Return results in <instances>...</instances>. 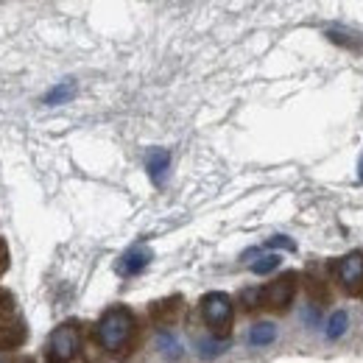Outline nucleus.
<instances>
[{
    "label": "nucleus",
    "instance_id": "nucleus-1",
    "mask_svg": "<svg viewBox=\"0 0 363 363\" xmlns=\"http://www.w3.org/2000/svg\"><path fill=\"white\" fill-rule=\"evenodd\" d=\"M95 341L104 352L115 355L118 361H126L132 358L137 347V321L135 313L123 305H115L109 308L104 316L98 318L95 324Z\"/></svg>",
    "mask_w": 363,
    "mask_h": 363
},
{
    "label": "nucleus",
    "instance_id": "nucleus-2",
    "mask_svg": "<svg viewBox=\"0 0 363 363\" xmlns=\"http://www.w3.org/2000/svg\"><path fill=\"white\" fill-rule=\"evenodd\" d=\"M201 318L204 324L210 327V333L216 338H227L232 333V318H235V305H232V296L224 291H210L201 296Z\"/></svg>",
    "mask_w": 363,
    "mask_h": 363
},
{
    "label": "nucleus",
    "instance_id": "nucleus-3",
    "mask_svg": "<svg viewBox=\"0 0 363 363\" xmlns=\"http://www.w3.org/2000/svg\"><path fill=\"white\" fill-rule=\"evenodd\" d=\"M82 350V327L79 321H65L59 324L50 338H48V350H45V363H73V358L79 355Z\"/></svg>",
    "mask_w": 363,
    "mask_h": 363
},
{
    "label": "nucleus",
    "instance_id": "nucleus-4",
    "mask_svg": "<svg viewBox=\"0 0 363 363\" xmlns=\"http://www.w3.org/2000/svg\"><path fill=\"white\" fill-rule=\"evenodd\" d=\"M296 288H299V274L296 272L279 274L277 279H272V282L260 291V308H266V311H272V313H285V311L294 305Z\"/></svg>",
    "mask_w": 363,
    "mask_h": 363
},
{
    "label": "nucleus",
    "instance_id": "nucleus-5",
    "mask_svg": "<svg viewBox=\"0 0 363 363\" xmlns=\"http://www.w3.org/2000/svg\"><path fill=\"white\" fill-rule=\"evenodd\" d=\"M335 277L341 282V288L352 296H363V255L361 252H352L347 257L338 260L335 266Z\"/></svg>",
    "mask_w": 363,
    "mask_h": 363
},
{
    "label": "nucleus",
    "instance_id": "nucleus-6",
    "mask_svg": "<svg viewBox=\"0 0 363 363\" xmlns=\"http://www.w3.org/2000/svg\"><path fill=\"white\" fill-rule=\"evenodd\" d=\"M28 338V330H26V321L17 316L6 324H0V350L3 352H11V350H20Z\"/></svg>",
    "mask_w": 363,
    "mask_h": 363
},
{
    "label": "nucleus",
    "instance_id": "nucleus-7",
    "mask_svg": "<svg viewBox=\"0 0 363 363\" xmlns=\"http://www.w3.org/2000/svg\"><path fill=\"white\" fill-rule=\"evenodd\" d=\"M179 305L182 299L179 296H171V299H162V302H154L151 305V311H148V316L154 324H160V327H171L177 316H179Z\"/></svg>",
    "mask_w": 363,
    "mask_h": 363
},
{
    "label": "nucleus",
    "instance_id": "nucleus-8",
    "mask_svg": "<svg viewBox=\"0 0 363 363\" xmlns=\"http://www.w3.org/2000/svg\"><path fill=\"white\" fill-rule=\"evenodd\" d=\"M168 162H171V154H168L165 148H151L145 165H148V177L157 182V184L162 182V174L168 171Z\"/></svg>",
    "mask_w": 363,
    "mask_h": 363
},
{
    "label": "nucleus",
    "instance_id": "nucleus-9",
    "mask_svg": "<svg viewBox=\"0 0 363 363\" xmlns=\"http://www.w3.org/2000/svg\"><path fill=\"white\" fill-rule=\"evenodd\" d=\"M148 260H151V252L148 249H143V246H137V249H132L123 260H121V274H140L145 266H148Z\"/></svg>",
    "mask_w": 363,
    "mask_h": 363
},
{
    "label": "nucleus",
    "instance_id": "nucleus-10",
    "mask_svg": "<svg viewBox=\"0 0 363 363\" xmlns=\"http://www.w3.org/2000/svg\"><path fill=\"white\" fill-rule=\"evenodd\" d=\"M274 338H277V327L272 321H260V324H255L249 330V344L252 347H269Z\"/></svg>",
    "mask_w": 363,
    "mask_h": 363
},
{
    "label": "nucleus",
    "instance_id": "nucleus-11",
    "mask_svg": "<svg viewBox=\"0 0 363 363\" xmlns=\"http://www.w3.org/2000/svg\"><path fill=\"white\" fill-rule=\"evenodd\" d=\"M76 95V84L73 82H59L56 87H50V90L45 92V101L48 106H59V104H67L70 98Z\"/></svg>",
    "mask_w": 363,
    "mask_h": 363
},
{
    "label": "nucleus",
    "instance_id": "nucleus-12",
    "mask_svg": "<svg viewBox=\"0 0 363 363\" xmlns=\"http://www.w3.org/2000/svg\"><path fill=\"white\" fill-rule=\"evenodd\" d=\"M347 324H350V316H347V311H335L330 321H327V330H324V335L330 338V341H335V338H341L344 333H347Z\"/></svg>",
    "mask_w": 363,
    "mask_h": 363
},
{
    "label": "nucleus",
    "instance_id": "nucleus-13",
    "mask_svg": "<svg viewBox=\"0 0 363 363\" xmlns=\"http://www.w3.org/2000/svg\"><path fill=\"white\" fill-rule=\"evenodd\" d=\"M157 347H160L165 355H171V358H179L182 355V344L174 338V333H168V330H162V333L157 335Z\"/></svg>",
    "mask_w": 363,
    "mask_h": 363
},
{
    "label": "nucleus",
    "instance_id": "nucleus-14",
    "mask_svg": "<svg viewBox=\"0 0 363 363\" xmlns=\"http://www.w3.org/2000/svg\"><path fill=\"white\" fill-rule=\"evenodd\" d=\"M11 318H17L14 296H11L6 288H0V324H6V321H11Z\"/></svg>",
    "mask_w": 363,
    "mask_h": 363
},
{
    "label": "nucleus",
    "instance_id": "nucleus-15",
    "mask_svg": "<svg viewBox=\"0 0 363 363\" xmlns=\"http://www.w3.org/2000/svg\"><path fill=\"white\" fill-rule=\"evenodd\" d=\"M308 294L313 296V302H318V305H324V302L330 299V294H327L324 282H321V279H313V277H308Z\"/></svg>",
    "mask_w": 363,
    "mask_h": 363
},
{
    "label": "nucleus",
    "instance_id": "nucleus-16",
    "mask_svg": "<svg viewBox=\"0 0 363 363\" xmlns=\"http://www.w3.org/2000/svg\"><path fill=\"white\" fill-rule=\"evenodd\" d=\"M279 266V255H266V257H260L255 266H252V272L255 274H269L274 272Z\"/></svg>",
    "mask_w": 363,
    "mask_h": 363
},
{
    "label": "nucleus",
    "instance_id": "nucleus-17",
    "mask_svg": "<svg viewBox=\"0 0 363 363\" xmlns=\"http://www.w3.org/2000/svg\"><path fill=\"white\" fill-rule=\"evenodd\" d=\"M266 246H269V249H288V252H294V249H296V243H294V240H288V238H282V235L272 238Z\"/></svg>",
    "mask_w": 363,
    "mask_h": 363
},
{
    "label": "nucleus",
    "instance_id": "nucleus-18",
    "mask_svg": "<svg viewBox=\"0 0 363 363\" xmlns=\"http://www.w3.org/2000/svg\"><path fill=\"white\" fill-rule=\"evenodd\" d=\"M9 263H11V252H9V243L0 238V274L9 272Z\"/></svg>",
    "mask_w": 363,
    "mask_h": 363
},
{
    "label": "nucleus",
    "instance_id": "nucleus-19",
    "mask_svg": "<svg viewBox=\"0 0 363 363\" xmlns=\"http://www.w3.org/2000/svg\"><path fill=\"white\" fill-rule=\"evenodd\" d=\"M243 305H246V311L260 308V291H243Z\"/></svg>",
    "mask_w": 363,
    "mask_h": 363
},
{
    "label": "nucleus",
    "instance_id": "nucleus-20",
    "mask_svg": "<svg viewBox=\"0 0 363 363\" xmlns=\"http://www.w3.org/2000/svg\"><path fill=\"white\" fill-rule=\"evenodd\" d=\"M224 352V344H201V358H216Z\"/></svg>",
    "mask_w": 363,
    "mask_h": 363
},
{
    "label": "nucleus",
    "instance_id": "nucleus-21",
    "mask_svg": "<svg viewBox=\"0 0 363 363\" xmlns=\"http://www.w3.org/2000/svg\"><path fill=\"white\" fill-rule=\"evenodd\" d=\"M305 321H308V324H316V321H318V311H316V308L305 311Z\"/></svg>",
    "mask_w": 363,
    "mask_h": 363
},
{
    "label": "nucleus",
    "instance_id": "nucleus-22",
    "mask_svg": "<svg viewBox=\"0 0 363 363\" xmlns=\"http://www.w3.org/2000/svg\"><path fill=\"white\" fill-rule=\"evenodd\" d=\"M358 171H361V182H363V160H361V168H358Z\"/></svg>",
    "mask_w": 363,
    "mask_h": 363
},
{
    "label": "nucleus",
    "instance_id": "nucleus-23",
    "mask_svg": "<svg viewBox=\"0 0 363 363\" xmlns=\"http://www.w3.org/2000/svg\"><path fill=\"white\" fill-rule=\"evenodd\" d=\"M20 363H34V361H31V358H23V361H20Z\"/></svg>",
    "mask_w": 363,
    "mask_h": 363
}]
</instances>
